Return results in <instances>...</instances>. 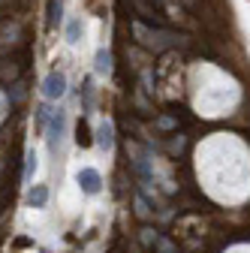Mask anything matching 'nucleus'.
Instances as JSON below:
<instances>
[{
	"label": "nucleus",
	"mask_w": 250,
	"mask_h": 253,
	"mask_svg": "<svg viewBox=\"0 0 250 253\" xmlns=\"http://www.w3.org/2000/svg\"><path fill=\"white\" fill-rule=\"evenodd\" d=\"M97 145H100V151H112L115 148V126H112V121H100L97 124Z\"/></svg>",
	"instance_id": "4"
},
{
	"label": "nucleus",
	"mask_w": 250,
	"mask_h": 253,
	"mask_svg": "<svg viewBox=\"0 0 250 253\" xmlns=\"http://www.w3.org/2000/svg\"><path fill=\"white\" fill-rule=\"evenodd\" d=\"M76 181H79V187H82V193H87V196L100 193V187H103V178H100L97 169H79Z\"/></svg>",
	"instance_id": "3"
},
{
	"label": "nucleus",
	"mask_w": 250,
	"mask_h": 253,
	"mask_svg": "<svg viewBox=\"0 0 250 253\" xmlns=\"http://www.w3.org/2000/svg\"><path fill=\"white\" fill-rule=\"evenodd\" d=\"M37 166H40V157H37V151H34V148H30V151H27V157H24V181H34Z\"/></svg>",
	"instance_id": "9"
},
{
	"label": "nucleus",
	"mask_w": 250,
	"mask_h": 253,
	"mask_svg": "<svg viewBox=\"0 0 250 253\" xmlns=\"http://www.w3.org/2000/svg\"><path fill=\"white\" fill-rule=\"evenodd\" d=\"M48 121H51V109H48L45 103H42V106H37V130H40V133H45Z\"/></svg>",
	"instance_id": "10"
},
{
	"label": "nucleus",
	"mask_w": 250,
	"mask_h": 253,
	"mask_svg": "<svg viewBox=\"0 0 250 253\" xmlns=\"http://www.w3.org/2000/svg\"><path fill=\"white\" fill-rule=\"evenodd\" d=\"M64 93H67V73L51 70V73L42 79V97H45V100H60Z\"/></svg>",
	"instance_id": "2"
},
{
	"label": "nucleus",
	"mask_w": 250,
	"mask_h": 253,
	"mask_svg": "<svg viewBox=\"0 0 250 253\" xmlns=\"http://www.w3.org/2000/svg\"><path fill=\"white\" fill-rule=\"evenodd\" d=\"M93 73L97 76H109L112 73V51L109 48H97V54H93Z\"/></svg>",
	"instance_id": "5"
},
{
	"label": "nucleus",
	"mask_w": 250,
	"mask_h": 253,
	"mask_svg": "<svg viewBox=\"0 0 250 253\" xmlns=\"http://www.w3.org/2000/svg\"><path fill=\"white\" fill-rule=\"evenodd\" d=\"M45 202H48V187L45 184H37V187L27 190V205L30 208H45Z\"/></svg>",
	"instance_id": "6"
},
{
	"label": "nucleus",
	"mask_w": 250,
	"mask_h": 253,
	"mask_svg": "<svg viewBox=\"0 0 250 253\" xmlns=\"http://www.w3.org/2000/svg\"><path fill=\"white\" fill-rule=\"evenodd\" d=\"M45 21H48V27H57L60 21H64V0H48L45 3Z\"/></svg>",
	"instance_id": "8"
},
{
	"label": "nucleus",
	"mask_w": 250,
	"mask_h": 253,
	"mask_svg": "<svg viewBox=\"0 0 250 253\" xmlns=\"http://www.w3.org/2000/svg\"><path fill=\"white\" fill-rule=\"evenodd\" d=\"M64 37H67L70 45H79L82 37H84V21H82V18H70V21H67V30H64Z\"/></svg>",
	"instance_id": "7"
},
{
	"label": "nucleus",
	"mask_w": 250,
	"mask_h": 253,
	"mask_svg": "<svg viewBox=\"0 0 250 253\" xmlns=\"http://www.w3.org/2000/svg\"><path fill=\"white\" fill-rule=\"evenodd\" d=\"M64 133H67V112L57 109V112H51V121H48V126H45V139H48V148H51V151L60 148Z\"/></svg>",
	"instance_id": "1"
}]
</instances>
